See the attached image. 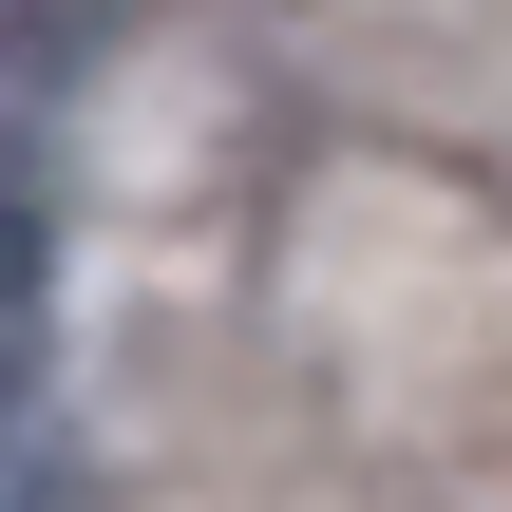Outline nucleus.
Here are the masks:
<instances>
[{"label":"nucleus","instance_id":"obj_1","mask_svg":"<svg viewBox=\"0 0 512 512\" xmlns=\"http://www.w3.org/2000/svg\"><path fill=\"white\" fill-rule=\"evenodd\" d=\"M95 19H114V0H0V95H19V76H57Z\"/></svg>","mask_w":512,"mask_h":512}]
</instances>
